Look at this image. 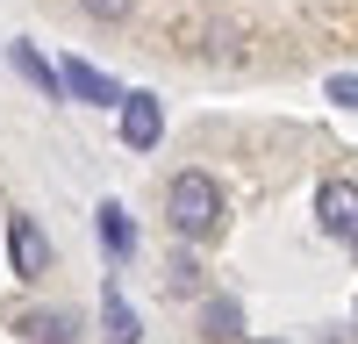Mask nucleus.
Listing matches in <instances>:
<instances>
[{"label":"nucleus","instance_id":"obj_1","mask_svg":"<svg viewBox=\"0 0 358 344\" xmlns=\"http://www.w3.org/2000/svg\"><path fill=\"white\" fill-rule=\"evenodd\" d=\"M165 222H172V237H187V244L222 237V187L208 180V172H179L165 187Z\"/></svg>","mask_w":358,"mask_h":344},{"label":"nucleus","instance_id":"obj_2","mask_svg":"<svg viewBox=\"0 0 358 344\" xmlns=\"http://www.w3.org/2000/svg\"><path fill=\"white\" fill-rule=\"evenodd\" d=\"M315 215H322L330 237L358 244V180H322V187H315Z\"/></svg>","mask_w":358,"mask_h":344},{"label":"nucleus","instance_id":"obj_3","mask_svg":"<svg viewBox=\"0 0 358 344\" xmlns=\"http://www.w3.org/2000/svg\"><path fill=\"white\" fill-rule=\"evenodd\" d=\"M8 258H15V280H43L50 273V237L29 215H8Z\"/></svg>","mask_w":358,"mask_h":344},{"label":"nucleus","instance_id":"obj_4","mask_svg":"<svg viewBox=\"0 0 358 344\" xmlns=\"http://www.w3.org/2000/svg\"><path fill=\"white\" fill-rule=\"evenodd\" d=\"M165 136V101L158 94H122V143L129 151H151Z\"/></svg>","mask_w":358,"mask_h":344},{"label":"nucleus","instance_id":"obj_5","mask_svg":"<svg viewBox=\"0 0 358 344\" xmlns=\"http://www.w3.org/2000/svg\"><path fill=\"white\" fill-rule=\"evenodd\" d=\"M57 79H65V94H72V101H94V108H122V86H115L101 65H86V57H65V65H57Z\"/></svg>","mask_w":358,"mask_h":344},{"label":"nucleus","instance_id":"obj_6","mask_svg":"<svg viewBox=\"0 0 358 344\" xmlns=\"http://www.w3.org/2000/svg\"><path fill=\"white\" fill-rule=\"evenodd\" d=\"M15 330H22V344H72V315L65 308H29Z\"/></svg>","mask_w":358,"mask_h":344},{"label":"nucleus","instance_id":"obj_7","mask_svg":"<svg viewBox=\"0 0 358 344\" xmlns=\"http://www.w3.org/2000/svg\"><path fill=\"white\" fill-rule=\"evenodd\" d=\"M101 244H108V258H129L136 251V222L122 215V201H101Z\"/></svg>","mask_w":358,"mask_h":344},{"label":"nucleus","instance_id":"obj_8","mask_svg":"<svg viewBox=\"0 0 358 344\" xmlns=\"http://www.w3.org/2000/svg\"><path fill=\"white\" fill-rule=\"evenodd\" d=\"M201 337L208 344H236V337H244V308H236V301H208L201 308Z\"/></svg>","mask_w":358,"mask_h":344},{"label":"nucleus","instance_id":"obj_9","mask_svg":"<svg viewBox=\"0 0 358 344\" xmlns=\"http://www.w3.org/2000/svg\"><path fill=\"white\" fill-rule=\"evenodd\" d=\"M8 57H15V72H22L29 86H36V94H50V101H57V94H65V79H57V65H43V57H36V50H29V43H15Z\"/></svg>","mask_w":358,"mask_h":344},{"label":"nucleus","instance_id":"obj_10","mask_svg":"<svg viewBox=\"0 0 358 344\" xmlns=\"http://www.w3.org/2000/svg\"><path fill=\"white\" fill-rule=\"evenodd\" d=\"M101 330H108V344H136V337H143V330H136V308H129L122 294L101 301Z\"/></svg>","mask_w":358,"mask_h":344},{"label":"nucleus","instance_id":"obj_11","mask_svg":"<svg viewBox=\"0 0 358 344\" xmlns=\"http://www.w3.org/2000/svg\"><path fill=\"white\" fill-rule=\"evenodd\" d=\"M79 8H86V15H94V22H122V15L136 8V0H79Z\"/></svg>","mask_w":358,"mask_h":344},{"label":"nucleus","instance_id":"obj_12","mask_svg":"<svg viewBox=\"0 0 358 344\" xmlns=\"http://www.w3.org/2000/svg\"><path fill=\"white\" fill-rule=\"evenodd\" d=\"M165 287H172V294H194V287H201V266H187V258H179V266L165 273Z\"/></svg>","mask_w":358,"mask_h":344},{"label":"nucleus","instance_id":"obj_13","mask_svg":"<svg viewBox=\"0 0 358 344\" xmlns=\"http://www.w3.org/2000/svg\"><path fill=\"white\" fill-rule=\"evenodd\" d=\"M330 101H337V108H358V79H351V72L330 79Z\"/></svg>","mask_w":358,"mask_h":344},{"label":"nucleus","instance_id":"obj_14","mask_svg":"<svg viewBox=\"0 0 358 344\" xmlns=\"http://www.w3.org/2000/svg\"><path fill=\"white\" fill-rule=\"evenodd\" d=\"M265 344H273V337H265Z\"/></svg>","mask_w":358,"mask_h":344}]
</instances>
